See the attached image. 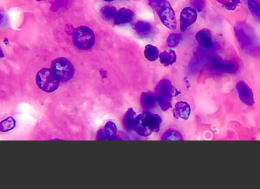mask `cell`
Instances as JSON below:
<instances>
[{
  "mask_svg": "<svg viewBox=\"0 0 260 189\" xmlns=\"http://www.w3.org/2000/svg\"><path fill=\"white\" fill-rule=\"evenodd\" d=\"M235 37L242 50L249 52L256 47V38L253 29L246 24H237L234 28Z\"/></svg>",
  "mask_w": 260,
  "mask_h": 189,
  "instance_id": "cell-5",
  "label": "cell"
},
{
  "mask_svg": "<svg viewBox=\"0 0 260 189\" xmlns=\"http://www.w3.org/2000/svg\"><path fill=\"white\" fill-rule=\"evenodd\" d=\"M159 58L160 61L163 65L168 66V65L175 63L177 61V54L174 50H170L169 51H164L161 53V54H159Z\"/></svg>",
  "mask_w": 260,
  "mask_h": 189,
  "instance_id": "cell-13",
  "label": "cell"
},
{
  "mask_svg": "<svg viewBox=\"0 0 260 189\" xmlns=\"http://www.w3.org/2000/svg\"><path fill=\"white\" fill-rule=\"evenodd\" d=\"M135 112L133 110V109H130L125 115V119H124V122L125 123V126L128 127V129H132L133 126H134V120H135L136 117Z\"/></svg>",
  "mask_w": 260,
  "mask_h": 189,
  "instance_id": "cell-19",
  "label": "cell"
},
{
  "mask_svg": "<svg viewBox=\"0 0 260 189\" xmlns=\"http://www.w3.org/2000/svg\"><path fill=\"white\" fill-rule=\"evenodd\" d=\"M149 5L155 10L164 26L170 30L177 28V19L174 10L168 0H149Z\"/></svg>",
  "mask_w": 260,
  "mask_h": 189,
  "instance_id": "cell-2",
  "label": "cell"
},
{
  "mask_svg": "<svg viewBox=\"0 0 260 189\" xmlns=\"http://www.w3.org/2000/svg\"><path fill=\"white\" fill-rule=\"evenodd\" d=\"M180 34H171L167 38V44L169 47H175L178 45L180 41Z\"/></svg>",
  "mask_w": 260,
  "mask_h": 189,
  "instance_id": "cell-20",
  "label": "cell"
},
{
  "mask_svg": "<svg viewBox=\"0 0 260 189\" xmlns=\"http://www.w3.org/2000/svg\"><path fill=\"white\" fill-rule=\"evenodd\" d=\"M231 2L234 4V5L237 6L240 4V0H231Z\"/></svg>",
  "mask_w": 260,
  "mask_h": 189,
  "instance_id": "cell-26",
  "label": "cell"
},
{
  "mask_svg": "<svg viewBox=\"0 0 260 189\" xmlns=\"http://www.w3.org/2000/svg\"><path fill=\"white\" fill-rule=\"evenodd\" d=\"M134 19V13L129 9L121 8L116 13L114 19V25H120L129 23Z\"/></svg>",
  "mask_w": 260,
  "mask_h": 189,
  "instance_id": "cell-11",
  "label": "cell"
},
{
  "mask_svg": "<svg viewBox=\"0 0 260 189\" xmlns=\"http://www.w3.org/2000/svg\"><path fill=\"white\" fill-rule=\"evenodd\" d=\"M247 6L253 17L260 20V3L257 0H248Z\"/></svg>",
  "mask_w": 260,
  "mask_h": 189,
  "instance_id": "cell-18",
  "label": "cell"
},
{
  "mask_svg": "<svg viewBox=\"0 0 260 189\" xmlns=\"http://www.w3.org/2000/svg\"><path fill=\"white\" fill-rule=\"evenodd\" d=\"M161 123V117L149 112H144L136 117L133 128L140 136L147 137L152 132H158Z\"/></svg>",
  "mask_w": 260,
  "mask_h": 189,
  "instance_id": "cell-1",
  "label": "cell"
},
{
  "mask_svg": "<svg viewBox=\"0 0 260 189\" xmlns=\"http://www.w3.org/2000/svg\"><path fill=\"white\" fill-rule=\"evenodd\" d=\"M104 135L107 139L113 140L117 135V128L113 122H107L104 127Z\"/></svg>",
  "mask_w": 260,
  "mask_h": 189,
  "instance_id": "cell-17",
  "label": "cell"
},
{
  "mask_svg": "<svg viewBox=\"0 0 260 189\" xmlns=\"http://www.w3.org/2000/svg\"><path fill=\"white\" fill-rule=\"evenodd\" d=\"M16 121L13 117H10L0 122V132H8L16 128Z\"/></svg>",
  "mask_w": 260,
  "mask_h": 189,
  "instance_id": "cell-15",
  "label": "cell"
},
{
  "mask_svg": "<svg viewBox=\"0 0 260 189\" xmlns=\"http://www.w3.org/2000/svg\"><path fill=\"white\" fill-rule=\"evenodd\" d=\"M36 84L37 87L47 93H52L59 88L60 81L51 68H43L36 74Z\"/></svg>",
  "mask_w": 260,
  "mask_h": 189,
  "instance_id": "cell-3",
  "label": "cell"
},
{
  "mask_svg": "<svg viewBox=\"0 0 260 189\" xmlns=\"http://www.w3.org/2000/svg\"><path fill=\"white\" fill-rule=\"evenodd\" d=\"M191 114L190 106L184 101H180L176 104L173 110V116L176 119H182L186 120Z\"/></svg>",
  "mask_w": 260,
  "mask_h": 189,
  "instance_id": "cell-10",
  "label": "cell"
},
{
  "mask_svg": "<svg viewBox=\"0 0 260 189\" xmlns=\"http://www.w3.org/2000/svg\"><path fill=\"white\" fill-rule=\"evenodd\" d=\"M159 50L155 46L152 45V44H148L146 46L144 55L148 60L151 61V62L157 60V59L159 57Z\"/></svg>",
  "mask_w": 260,
  "mask_h": 189,
  "instance_id": "cell-14",
  "label": "cell"
},
{
  "mask_svg": "<svg viewBox=\"0 0 260 189\" xmlns=\"http://www.w3.org/2000/svg\"><path fill=\"white\" fill-rule=\"evenodd\" d=\"M198 19V12L192 7H185L180 13V31L185 32Z\"/></svg>",
  "mask_w": 260,
  "mask_h": 189,
  "instance_id": "cell-8",
  "label": "cell"
},
{
  "mask_svg": "<svg viewBox=\"0 0 260 189\" xmlns=\"http://www.w3.org/2000/svg\"><path fill=\"white\" fill-rule=\"evenodd\" d=\"M192 8L200 13L204 10L205 7H206V1L205 0H192Z\"/></svg>",
  "mask_w": 260,
  "mask_h": 189,
  "instance_id": "cell-22",
  "label": "cell"
},
{
  "mask_svg": "<svg viewBox=\"0 0 260 189\" xmlns=\"http://www.w3.org/2000/svg\"><path fill=\"white\" fill-rule=\"evenodd\" d=\"M196 41L204 48L211 50L214 47L213 38L212 32L207 28L200 30L195 36Z\"/></svg>",
  "mask_w": 260,
  "mask_h": 189,
  "instance_id": "cell-9",
  "label": "cell"
},
{
  "mask_svg": "<svg viewBox=\"0 0 260 189\" xmlns=\"http://www.w3.org/2000/svg\"><path fill=\"white\" fill-rule=\"evenodd\" d=\"M74 45L82 50H89L95 46V34L89 27L82 25L75 28L73 34Z\"/></svg>",
  "mask_w": 260,
  "mask_h": 189,
  "instance_id": "cell-4",
  "label": "cell"
},
{
  "mask_svg": "<svg viewBox=\"0 0 260 189\" xmlns=\"http://www.w3.org/2000/svg\"><path fill=\"white\" fill-rule=\"evenodd\" d=\"M135 30L139 35L145 37H148L149 34H152V31H153V27L148 22L139 21L136 23Z\"/></svg>",
  "mask_w": 260,
  "mask_h": 189,
  "instance_id": "cell-12",
  "label": "cell"
},
{
  "mask_svg": "<svg viewBox=\"0 0 260 189\" xmlns=\"http://www.w3.org/2000/svg\"><path fill=\"white\" fill-rule=\"evenodd\" d=\"M236 90L239 98L245 105L252 107L255 104L254 93L251 87L244 81H239L236 84Z\"/></svg>",
  "mask_w": 260,
  "mask_h": 189,
  "instance_id": "cell-7",
  "label": "cell"
},
{
  "mask_svg": "<svg viewBox=\"0 0 260 189\" xmlns=\"http://www.w3.org/2000/svg\"><path fill=\"white\" fill-rule=\"evenodd\" d=\"M173 137H176L178 140H183L181 135L175 130H168L163 135L162 140H175Z\"/></svg>",
  "mask_w": 260,
  "mask_h": 189,
  "instance_id": "cell-21",
  "label": "cell"
},
{
  "mask_svg": "<svg viewBox=\"0 0 260 189\" xmlns=\"http://www.w3.org/2000/svg\"><path fill=\"white\" fill-rule=\"evenodd\" d=\"M6 22V16L2 12L0 11V25H4Z\"/></svg>",
  "mask_w": 260,
  "mask_h": 189,
  "instance_id": "cell-25",
  "label": "cell"
},
{
  "mask_svg": "<svg viewBox=\"0 0 260 189\" xmlns=\"http://www.w3.org/2000/svg\"><path fill=\"white\" fill-rule=\"evenodd\" d=\"M70 4V0H54L53 3V8L55 10L65 7Z\"/></svg>",
  "mask_w": 260,
  "mask_h": 189,
  "instance_id": "cell-23",
  "label": "cell"
},
{
  "mask_svg": "<svg viewBox=\"0 0 260 189\" xmlns=\"http://www.w3.org/2000/svg\"><path fill=\"white\" fill-rule=\"evenodd\" d=\"M4 53H3L2 50H1V49H0V58L4 57Z\"/></svg>",
  "mask_w": 260,
  "mask_h": 189,
  "instance_id": "cell-27",
  "label": "cell"
},
{
  "mask_svg": "<svg viewBox=\"0 0 260 189\" xmlns=\"http://www.w3.org/2000/svg\"><path fill=\"white\" fill-rule=\"evenodd\" d=\"M37 2H42V1H45V0H36Z\"/></svg>",
  "mask_w": 260,
  "mask_h": 189,
  "instance_id": "cell-29",
  "label": "cell"
},
{
  "mask_svg": "<svg viewBox=\"0 0 260 189\" xmlns=\"http://www.w3.org/2000/svg\"><path fill=\"white\" fill-rule=\"evenodd\" d=\"M104 1H105V2L111 3L115 1V0H104Z\"/></svg>",
  "mask_w": 260,
  "mask_h": 189,
  "instance_id": "cell-28",
  "label": "cell"
},
{
  "mask_svg": "<svg viewBox=\"0 0 260 189\" xmlns=\"http://www.w3.org/2000/svg\"><path fill=\"white\" fill-rule=\"evenodd\" d=\"M218 3L223 5L225 9L228 10H234L237 8V6L234 5L231 0H217Z\"/></svg>",
  "mask_w": 260,
  "mask_h": 189,
  "instance_id": "cell-24",
  "label": "cell"
},
{
  "mask_svg": "<svg viewBox=\"0 0 260 189\" xmlns=\"http://www.w3.org/2000/svg\"><path fill=\"white\" fill-rule=\"evenodd\" d=\"M101 16L107 19V20H114L115 17H116V13H117V10L114 7L112 6H104V7L101 9Z\"/></svg>",
  "mask_w": 260,
  "mask_h": 189,
  "instance_id": "cell-16",
  "label": "cell"
},
{
  "mask_svg": "<svg viewBox=\"0 0 260 189\" xmlns=\"http://www.w3.org/2000/svg\"><path fill=\"white\" fill-rule=\"evenodd\" d=\"M51 69L60 82H68L74 76V65L71 61L65 57H59L54 59L51 63Z\"/></svg>",
  "mask_w": 260,
  "mask_h": 189,
  "instance_id": "cell-6",
  "label": "cell"
}]
</instances>
